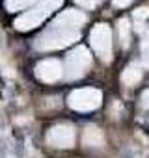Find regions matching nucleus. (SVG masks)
<instances>
[{
    "instance_id": "f257e3e1",
    "label": "nucleus",
    "mask_w": 149,
    "mask_h": 158,
    "mask_svg": "<svg viewBox=\"0 0 149 158\" xmlns=\"http://www.w3.org/2000/svg\"><path fill=\"white\" fill-rule=\"evenodd\" d=\"M101 102V93L93 89H79L71 97V104L79 110H92Z\"/></svg>"
},
{
    "instance_id": "20e7f679",
    "label": "nucleus",
    "mask_w": 149,
    "mask_h": 158,
    "mask_svg": "<svg viewBox=\"0 0 149 158\" xmlns=\"http://www.w3.org/2000/svg\"><path fill=\"white\" fill-rule=\"evenodd\" d=\"M88 61H90V58H88V52L84 48H79L77 52H73L69 56V60H67L71 71H77V73H74V76H79L84 71V65H88Z\"/></svg>"
},
{
    "instance_id": "7ed1b4c3",
    "label": "nucleus",
    "mask_w": 149,
    "mask_h": 158,
    "mask_svg": "<svg viewBox=\"0 0 149 158\" xmlns=\"http://www.w3.org/2000/svg\"><path fill=\"white\" fill-rule=\"evenodd\" d=\"M49 139L58 147H67V145L73 143V132L67 127H58V128H52Z\"/></svg>"
},
{
    "instance_id": "39448f33",
    "label": "nucleus",
    "mask_w": 149,
    "mask_h": 158,
    "mask_svg": "<svg viewBox=\"0 0 149 158\" xmlns=\"http://www.w3.org/2000/svg\"><path fill=\"white\" fill-rule=\"evenodd\" d=\"M37 76L43 78V80H56L60 76V65L58 61H45L37 67Z\"/></svg>"
},
{
    "instance_id": "423d86ee",
    "label": "nucleus",
    "mask_w": 149,
    "mask_h": 158,
    "mask_svg": "<svg viewBox=\"0 0 149 158\" xmlns=\"http://www.w3.org/2000/svg\"><path fill=\"white\" fill-rule=\"evenodd\" d=\"M138 78H140V71H138L136 67H132V69H127V73H125V76H123V80L129 82V84H134Z\"/></svg>"
},
{
    "instance_id": "f03ea898",
    "label": "nucleus",
    "mask_w": 149,
    "mask_h": 158,
    "mask_svg": "<svg viewBox=\"0 0 149 158\" xmlns=\"http://www.w3.org/2000/svg\"><path fill=\"white\" fill-rule=\"evenodd\" d=\"M110 32H108V28H104V24H101L95 32H93V45H95V48L99 50V52H103L104 56V60L108 58V48H110Z\"/></svg>"
},
{
    "instance_id": "6e6552de",
    "label": "nucleus",
    "mask_w": 149,
    "mask_h": 158,
    "mask_svg": "<svg viewBox=\"0 0 149 158\" xmlns=\"http://www.w3.org/2000/svg\"><path fill=\"white\" fill-rule=\"evenodd\" d=\"M127 2H129V0H116V4H119V6L121 4H127Z\"/></svg>"
},
{
    "instance_id": "0eeeda50",
    "label": "nucleus",
    "mask_w": 149,
    "mask_h": 158,
    "mask_svg": "<svg viewBox=\"0 0 149 158\" xmlns=\"http://www.w3.org/2000/svg\"><path fill=\"white\" fill-rule=\"evenodd\" d=\"M142 99H143V106H149V89L143 93V97H142Z\"/></svg>"
}]
</instances>
